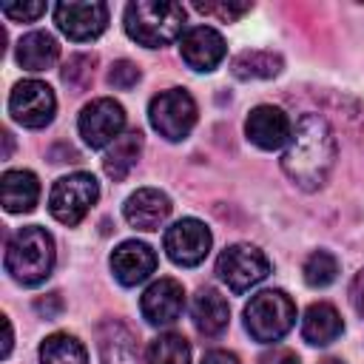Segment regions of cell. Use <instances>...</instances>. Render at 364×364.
<instances>
[{
  "label": "cell",
  "mask_w": 364,
  "mask_h": 364,
  "mask_svg": "<svg viewBox=\"0 0 364 364\" xmlns=\"http://www.w3.org/2000/svg\"><path fill=\"white\" fill-rule=\"evenodd\" d=\"M94 63H97L94 54H74L63 68V82L74 91H82L94 77Z\"/></svg>",
  "instance_id": "obj_27"
},
{
  "label": "cell",
  "mask_w": 364,
  "mask_h": 364,
  "mask_svg": "<svg viewBox=\"0 0 364 364\" xmlns=\"http://www.w3.org/2000/svg\"><path fill=\"white\" fill-rule=\"evenodd\" d=\"M9 111L26 128H46L54 119L57 100H54V91L46 82H40V80H23V82H17L11 88Z\"/></svg>",
  "instance_id": "obj_9"
},
{
  "label": "cell",
  "mask_w": 364,
  "mask_h": 364,
  "mask_svg": "<svg viewBox=\"0 0 364 364\" xmlns=\"http://www.w3.org/2000/svg\"><path fill=\"white\" fill-rule=\"evenodd\" d=\"M191 316L202 336H219L230 321V307H228L225 296H219L213 287H202L193 296Z\"/></svg>",
  "instance_id": "obj_19"
},
{
  "label": "cell",
  "mask_w": 364,
  "mask_h": 364,
  "mask_svg": "<svg viewBox=\"0 0 364 364\" xmlns=\"http://www.w3.org/2000/svg\"><path fill=\"white\" fill-rule=\"evenodd\" d=\"M350 304H353V310L358 316H364V270L355 273V279L350 284Z\"/></svg>",
  "instance_id": "obj_32"
},
{
  "label": "cell",
  "mask_w": 364,
  "mask_h": 364,
  "mask_svg": "<svg viewBox=\"0 0 364 364\" xmlns=\"http://www.w3.org/2000/svg\"><path fill=\"white\" fill-rule=\"evenodd\" d=\"M182 307H185V290H182V284L176 279H159V282H154L142 293V301H139L142 318L148 324H154V327L173 324L182 316Z\"/></svg>",
  "instance_id": "obj_12"
},
{
  "label": "cell",
  "mask_w": 364,
  "mask_h": 364,
  "mask_svg": "<svg viewBox=\"0 0 364 364\" xmlns=\"http://www.w3.org/2000/svg\"><path fill=\"white\" fill-rule=\"evenodd\" d=\"M77 128H80V136L85 139L88 148H105V145H114L125 128V111L119 102H114L111 97H100V100H91L82 111H80V119H77Z\"/></svg>",
  "instance_id": "obj_8"
},
{
  "label": "cell",
  "mask_w": 364,
  "mask_h": 364,
  "mask_svg": "<svg viewBox=\"0 0 364 364\" xmlns=\"http://www.w3.org/2000/svg\"><path fill=\"white\" fill-rule=\"evenodd\" d=\"M216 273L228 284L230 293H245L267 279L270 262L253 245H230L216 259Z\"/></svg>",
  "instance_id": "obj_7"
},
{
  "label": "cell",
  "mask_w": 364,
  "mask_h": 364,
  "mask_svg": "<svg viewBox=\"0 0 364 364\" xmlns=\"http://www.w3.org/2000/svg\"><path fill=\"white\" fill-rule=\"evenodd\" d=\"M60 46L48 31H31L17 43V63L26 71H46L57 63Z\"/></svg>",
  "instance_id": "obj_21"
},
{
  "label": "cell",
  "mask_w": 364,
  "mask_h": 364,
  "mask_svg": "<svg viewBox=\"0 0 364 364\" xmlns=\"http://www.w3.org/2000/svg\"><path fill=\"white\" fill-rule=\"evenodd\" d=\"M336 165V136L324 117L301 114L290 145L282 156V171L301 191H318Z\"/></svg>",
  "instance_id": "obj_1"
},
{
  "label": "cell",
  "mask_w": 364,
  "mask_h": 364,
  "mask_svg": "<svg viewBox=\"0 0 364 364\" xmlns=\"http://www.w3.org/2000/svg\"><path fill=\"white\" fill-rule=\"evenodd\" d=\"M202 364H239V358L228 350H210V353H205Z\"/></svg>",
  "instance_id": "obj_34"
},
{
  "label": "cell",
  "mask_w": 364,
  "mask_h": 364,
  "mask_svg": "<svg viewBox=\"0 0 364 364\" xmlns=\"http://www.w3.org/2000/svg\"><path fill=\"white\" fill-rule=\"evenodd\" d=\"M40 364H88V353L80 338L54 333L40 344Z\"/></svg>",
  "instance_id": "obj_24"
},
{
  "label": "cell",
  "mask_w": 364,
  "mask_h": 364,
  "mask_svg": "<svg viewBox=\"0 0 364 364\" xmlns=\"http://www.w3.org/2000/svg\"><path fill=\"white\" fill-rule=\"evenodd\" d=\"M245 134L262 151H276L293 136L290 119L279 105H256L245 119Z\"/></svg>",
  "instance_id": "obj_13"
},
{
  "label": "cell",
  "mask_w": 364,
  "mask_h": 364,
  "mask_svg": "<svg viewBox=\"0 0 364 364\" xmlns=\"http://www.w3.org/2000/svg\"><path fill=\"white\" fill-rule=\"evenodd\" d=\"M97 196H100L97 179L85 171H77V173H68L54 182V188L48 193V210L57 222L74 228L85 219V213L91 210Z\"/></svg>",
  "instance_id": "obj_5"
},
{
  "label": "cell",
  "mask_w": 364,
  "mask_h": 364,
  "mask_svg": "<svg viewBox=\"0 0 364 364\" xmlns=\"http://www.w3.org/2000/svg\"><path fill=\"white\" fill-rule=\"evenodd\" d=\"M111 270H114V279L119 284H125V287L142 284L156 270V253L151 250V245L136 242V239H128V242H122V245L114 247V253H111Z\"/></svg>",
  "instance_id": "obj_14"
},
{
  "label": "cell",
  "mask_w": 364,
  "mask_h": 364,
  "mask_svg": "<svg viewBox=\"0 0 364 364\" xmlns=\"http://www.w3.org/2000/svg\"><path fill=\"white\" fill-rule=\"evenodd\" d=\"M225 40L216 28L210 26H193L185 31L182 43H179V54L182 60L193 68V71H213L222 60H225Z\"/></svg>",
  "instance_id": "obj_15"
},
{
  "label": "cell",
  "mask_w": 364,
  "mask_h": 364,
  "mask_svg": "<svg viewBox=\"0 0 364 364\" xmlns=\"http://www.w3.org/2000/svg\"><path fill=\"white\" fill-rule=\"evenodd\" d=\"M54 23L57 28L74 40L85 43L105 31L108 26V6L105 3H57L54 6Z\"/></svg>",
  "instance_id": "obj_11"
},
{
  "label": "cell",
  "mask_w": 364,
  "mask_h": 364,
  "mask_svg": "<svg viewBox=\"0 0 364 364\" xmlns=\"http://www.w3.org/2000/svg\"><path fill=\"white\" fill-rule=\"evenodd\" d=\"M108 82L114 88H119V91H128V88H134L139 82V68L131 60H117L111 65V71H108Z\"/></svg>",
  "instance_id": "obj_29"
},
{
  "label": "cell",
  "mask_w": 364,
  "mask_h": 364,
  "mask_svg": "<svg viewBox=\"0 0 364 364\" xmlns=\"http://www.w3.org/2000/svg\"><path fill=\"white\" fill-rule=\"evenodd\" d=\"M185 9L171 0H136L125 9V31L145 48H159L182 34Z\"/></svg>",
  "instance_id": "obj_3"
},
{
  "label": "cell",
  "mask_w": 364,
  "mask_h": 364,
  "mask_svg": "<svg viewBox=\"0 0 364 364\" xmlns=\"http://www.w3.org/2000/svg\"><path fill=\"white\" fill-rule=\"evenodd\" d=\"M40 199V182L31 171L3 173V208L9 213H28Z\"/></svg>",
  "instance_id": "obj_20"
},
{
  "label": "cell",
  "mask_w": 364,
  "mask_h": 364,
  "mask_svg": "<svg viewBox=\"0 0 364 364\" xmlns=\"http://www.w3.org/2000/svg\"><path fill=\"white\" fill-rule=\"evenodd\" d=\"M193 9L202 11V14H210V17H219L225 23H233L239 20L242 14L250 11V3H239V0H193Z\"/></svg>",
  "instance_id": "obj_28"
},
{
  "label": "cell",
  "mask_w": 364,
  "mask_h": 364,
  "mask_svg": "<svg viewBox=\"0 0 364 364\" xmlns=\"http://www.w3.org/2000/svg\"><path fill=\"white\" fill-rule=\"evenodd\" d=\"M3 142H6V151H3V159H9V154H11V134H9V131H3Z\"/></svg>",
  "instance_id": "obj_36"
},
{
  "label": "cell",
  "mask_w": 364,
  "mask_h": 364,
  "mask_svg": "<svg viewBox=\"0 0 364 364\" xmlns=\"http://www.w3.org/2000/svg\"><path fill=\"white\" fill-rule=\"evenodd\" d=\"M0 11L14 23H31L46 11V3H3Z\"/></svg>",
  "instance_id": "obj_30"
},
{
  "label": "cell",
  "mask_w": 364,
  "mask_h": 364,
  "mask_svg": "<svg viewBox=\"0 0 364 364\" xmlns=\"http://www.w3.org/2000/svg\"><path fill=\"white\" fill-rule=\"evenodd\" d=\"M148 364H191V344L179 333H165L148 344Z\"/></svg>",
  "instance_id": "obj_25"
},
{
  "label": "cell",
  "mask_w": 364,
  "mask_h": 364,
  "mask_svg": "<svg viewBox=\"0 0 364 364\" xmlns=\"http://www.w3.org/2000/svg\"><path fill=\"white\" fill-rule=\"evenodd\" d=\"M125 222L136 230H159L171 216V199L156 188H139L122 205Z\"/></svg>",
  "instance_id": "obj_16"
},
{
  "label": "cell",
  "mask_w": 364,
  "mask_h": 364,
  "mask_svg": "<svg viewBox=\"0 0 364 364\" xmlns=\"http://www.w3.org/2000/svg\"><path fill=\"white\" fill-rule=\"evenodd\" d=\"M54 267V239L40 225L20 228L6 245V270L14 282L34 287L51 276Z\"/></svg>",
  "instance_id": "obj_2"
},
{
  "label": "cell",
  "mask_w": 364,
  "mask_h": 364,
  "mask_svg": "<svg viewBox=\"0 0 364 364\" xmlns=\"http://www.w3.org/2000/svg\"><path fill=\"white\" fill-rule=\"evenodd\" d=\"M233 77L239 80H270L282 71V57L273 51H262V48H247L239 51L230 63Z\"/></svg>",
  "instance_id": "obj_23"
},
{
  "label": "cell",
  "mask_w": 364,
  "mask_h": 364,
  "mask_svg": "<svg viewBox=\"0 0 364 364\" xmlns=\"http://www.w3.org/2000/svg\"><path fill=\"white\" fill-rule=\"evenodd\" d=\"M3 330H6V336H3V350H0V355L6 358L9 353H11V321L3 316Z\"/></svg>",
  "instance_id": "obj_35"
},
{
  "label": "cell",
  "mask_w": 364,
  "mask_h": 364,
  "mask_svg": "<svg viewBox=\"0 0 364 364\" xmlns=\"http://www.w3.org/2000/svg\"><path fill=\"white\" fill-rule=\"evenodd\" d=\"M210 230L199 219H179L165 230V253L179 267H196L210 250Z\"/></svg>",
  "instance_id": "obj_10"
},
{
  "label": "cell",
  "mask_w": 364,
  "mask_h": 364,
  "mask_svg": "<svg viewBox=\"0 0 364 364\" xmlns=\"http://www.w3.org/2000/svg\"><path fill=\"white\" fill-rule=\"evenodd\" d=\"M259 364H299V355L293 350H287V347H276V350L264 353L259 358Z\"/></svg>",
  "instance_id": "obj_31"
},
{
  "label": "cell",
  "mask_w": 364,
  "mask_h": 364,
  "mask_svg": "<svg viewBox=\"0 0 364 364\" xmlns=\"http://www.w3.org/2000/svg\"><path fill=\"white\" fill-rule=\"evenodd\" d=\"M296 324V304L284 290H262L245 307V330L259 344L279 341Z\"/></svg>",
  "instance_id": "obj_4"
},
{
  "label": "cell",
  "mask_w": 364,
  "mask_h": 364,
  "mask_svg": "<svg viewBox=\"0 0 364 364\" xmlns=\"http://www.w3.org/2000/svg\"><path fill=\"white\" fill-rule=\"evenodd\" d=\"M34 307H37V313H40V316L51 318V316H57V313H60V307H63V304H60V296H57V293H51L48 299H40Z\"/></svg>",
  "instance_id": "obj_33"
},
{
  "label": "cell",
  "mask_w": 364,
  "mask_h": 364,
  "mask_svg": "<svg viewBox=\"0 0 364 364\" xmlns=\"http://www.w3.org/2000/svg\"><path fill=\"white\" fill-rule=\"evenodd\" d=\"M97 347L102 364H142L134 333L119 321H102L97 327Z\"/></svg>",
  "instance_id": "obj_17"
},
{
  "label": "cell",
  "mask_w": 364,
  "mask_h": 364,
  "mask_svg": "<svg viewBox=\"0 0 364 364\" xmlns=\"http://www.w3.org/2000/svg\"><path fill=\"white\" fill-rule=\"evenodd\" d=\"M344 333V321L338 316V310L327 301H316L307 307L304 318H301V338L313 347H327L333 344L338 336Z\"/></svg>",
  "instance_id": "obj_18"
},
{
  "label": "cell",
  "mask_w": 364,
  "mask_h": 364,
  "mask_svg": "<svg viewBox=\"0 0 364 364\" xmlns=\"http://www.w3.org/2000/svg\"><path fill=\"white\" fill-rule=\"evenodd\" d=\"M148 119L159 136H165L168 142H179L196 125V102L185 88H168L151 100Z\"/></svg>",
  "instance_id": "obj_6"
},
{
  "label": "cell",
  "mask_w": 364,
  "mask_h": 364,
  "mask_svg": "<svg viewBox=\"0 0 364 364\" xmlns=\"http://www.w3.org/2000/svg\"><path fill=\"white\" fill-rule=\"evenodd\" d=\"M139 154H142V134H139V131L122 134V136L108 148V154H105V159H102L105 176L114 179V182H122V179L134 171Z\"/></svg>",
  "instance_id": "obj_22"
},
{
  "label": "cell",
  "mask_w": 364,
  "mask_h": 364,
  "mask_svg": "<svg viewBox=\"0 0 364 364\" xmlns=\"http://www.w3.org/2000/svg\"><path fill=\"white\" fill-rule=\"evenodd\" d=\"M321 364H344V361H338V358H327V361H321Z\"/></svg>",
  "instance_id": "obj_37"
},
{
  "label": "cell",
  "mask_w": 364,
  "mask_h": 364,
  "mask_svg": "<svg viewBox=\"0 0 364 364\" xmlns=\"http://www.w3.org/2000/svg\"><path fill=\"white\" fill-rule=\"evenodd\" d=\"M301 276L310 287H327L336 282L338 276V259L330 253V250H316L304 259L301 264Z\"/></svg>",
  "instance_id": "obj_26"
}]
</instances>
